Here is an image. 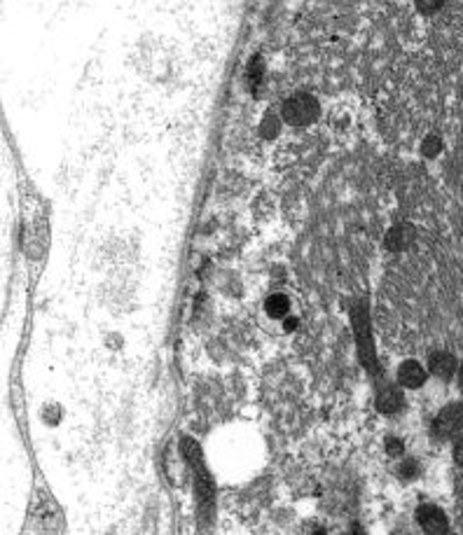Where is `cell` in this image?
I'll use <instances>...</instances> for the list:
<instances>
[{"label":"cell","instance_id":"cell-11","mask_svg":"<svg viewBox=\"0 0 463 535\" xmlns=\"http://www.w3.org/2000/svg\"><path fill=\"white\" fill-rule=\"evenodd\" d=\"M452 456H454V463L463 467V437H459L454 442V449H452Z\"/></svg>","mask_w":463,"mask_h":535},{"label":"cell","instance_id":"cell-3","mask_svg":"<svg viewBox=\"0 0 463 535\" xmlns=\"http://www.w3.org/2000/svg\"><path fill=\"white\" fill-rule=\"evenodd\" d=\"M417 521L426 535H447L449 533V521L438 505H431V503L421 505L417 510Z\"/></svg>","mask_w":463,"mask_h":535},{"label":"cell","instance_id":"cell-7","mask_svg":"<svg viewBox=\"0 0 463 535\" xmlns=\"http://www.w3.org/2000/svg\"><path fill=\"white\" fill-rule=\"evenodd\" d=\"M377 407L384 414H395L402 407V393L395 386H384L377 395Z\"/></svg>","mask_w":463,"mask_h":535},{"label":"cell","instance_id":"cell-5","mask_svg":"<svg viewBox=\"0 0 463 535\" xmlns=\"http://www.w3.org/2000/svg\"><path fill=\"white\" fill-rule=\"evenodd\" d=\"M426 370L424 365H419L417 360H405L398 367V384L405 388H421L426 384Z\"/></svg>","mask_w":463,"mask_h":535},{"label":"cell","instance_id":"cell-6","mask_svg":"<svg viewBox=\"0 0 463 535\" xmlns=\"http://www.w3.org/2000/svg\"><path fill=\"white\" fill-rule=\"evenodd\" d=\"M414 239H417V232H414L412 225H395L386 234V246L391 250H402L409 243H414Z\"/></svg>","mask_w":463,"mask_h":535},{"label":"cell","instance_id":"cell-15","mask_svg":"<svg viewBox=\"0 0 463 535\" xmlns=\"http://www.w3.org/2000/svg\"><path fill=\"white\" fill-rule=\"evenodd\" d=\"M395 535H407V533H395Z\"/></svg>","mask_w":463,"mask_h":535},{"label":"cell","instance_id":"cell-2","mask_svg":"<svg viewBox=\"0 0 463 535\" xmlns=\"http://www.w3.org/2000/svg\"><path fill=\"white\" fill-rule=\"evenodd\" d=\"M463 432V402H449L433 421V435L438 439H452Z\"/></svg>","mask_w":463,"mask_h":535},{"label":"cell","instance_id":"cell-9","mask_svg":"<svg viewBox=\"0 0 463 535\" xmlns=\"http://www.w3.org/2000/svg\"><path fill=\"white\" fill-rule=\"evenodd\" d=\"M440 150H442V140L440 136H435V133H428V136L421 140V152H424L426 157L440 155Z\"/></svg>","mask_w":463,"mask_h":535},{"label":"cell","instance_id":"cell-10","mask_svg":"<svg viewBox=\"0 0 463 535\" xmlns=\"http://www.w3.org/2000/svg\"><path fill=\"white\" fill-rule=\"evenodd\" d=\"M417 472H419L417 460H405V463L400 465V474H402V477H405V479H412Z\"/></svg>","mask_w":463,"mask_h":535},{"label":"cell","instance_id":"cell-12","mask_svg":"<svg viewBox=\"0 0 463 535\" xmlns=\"http://www.w3.org/2000/svg\"><path fill=\"white\" fill-rule=\"evenodd\" d=\"M442 8H445V5H442V3H431V5L419 3V5H417V10H419V12H424V15H435V12L442 10Z\"/></svg>","mask_w":463,"mask_h":535},{"label":"cell","instance_id":"cell-1","mask_svg":"<svg viewBox=\"0 0 463 535\" xmlns=\"http://www.w3.org/2000/svg\"><path fill=\"white\" fill-rule=\"evenodd\" d=\"M318 115H321V103L316 101V96L304 91L288 96L284 105H281V119L291 126H309L311 122H316Z\"/></svg>","mask_w":463,"mask_h":535},{"label":"cell","instance_id":"cell-4","mask_svg":"<svg viewBox=\"0 0 463 535\" xmlns=\"http://www.w3.org/2000/svg\"><path fill=\"white\" fill-rule=\"evenodd\" d=\"M428 370H431L433 377H438L442 381H449L459 372V365H456V358L447 351H435L428 358Z\"/></svg>","mask_w":463,"mask_h":535},{"label":"cell","instance_id":"cell-8","mask_svg":"<svg viewBox=\"0 0 463 535\" xmlns=\"http://www.w3.org/2000/svg\"><path fill=\"white\" fill-rule=\"evenodd\" d=\"M288 297L286 295H272V297H267V302H265V311L270 313L272 318H284L286 313H288Z\"/></svg>","mask_w":463,"mask_h":535},{"label":"cell","instance_id":"cell-14","mask_svg":"<svg viewBox=\"0 0 463 535\" xmlns=\"http://www.w3.org/2000/svg\"><path fill=\"white\" fill-rule=\"evenodd\" d=\"M456 377H459V386H461V391H463V363H461V367H459V374H456Z\"/></svg>","mask_w":463,"mask_h":535},{"label":"cell","instance_id":"cell-13","mask_svg":"<svg viewBox=\"0 0 463 535\" xmlns=\"http://www.w3.org/2000/svg\"><path fill=\"white\" fill-rule=\"evenodd\" d=\"M400 451H402L400 439H388V453H393V456H398Z\"/></svg>","mask_w":463,"mask_h":535}]
</instances>
